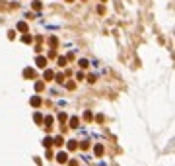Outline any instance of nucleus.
Masks as SVG:
<instances>
[{
    "mask_svg": "<svg viewBox=\"0 0 175 166\" xmlns=\"http://www.w3.org/2000/svg\"><path fill=\"white\" fill-rule=\"evenodd\" d=\"M80 66H82V68H86V66H88V61H86V59H82V61H80Z\"/></svg>",
    "mask_w": 175,
    "mask_h": 166,
    "instance_id": "4be33fe9",
    "label": "nucleus"
},
{
    "mask_svg": "<svg viewBox=\"0 0 175 166\" xmlns=\"http://www.w3.org/2000/svg\"><path fill=\"white\" fill-rule=\"evenodd\" d=\"M43 88H45V82H41V80H39V82H35V90H37V92H41Z\"/></svg>",
    "mask_w": 175,
    "mask_h": 166,
    "instance_id": "4468645a",
    "label": "nucleus"
},
{
    "mask_svg": "<svg viewBox=\"0 0 175 166\" xmlns=\"http://www.w3.org/2000/svg\"><path fill=\"white\" fill-rule=\"evenodd\" d=\"M35 65L41 66V68H45V65H47V59H45V57H37V59H35Z\"/></svg>",
    "mask_w": 175,
    "mask_h": 166,
    "instance_id": "f03ea898",
    "label": "nucleus"
},
{
    "mask_svg": "<svg viewBox=\"0 0 175 166\" xmlns=\"http://www.w3.org/2000/svg\"><path fill=\"white\" fill-rule=\"evenodd\" d=\"M49 43H51V47H56V43H58V39H56V37H51V39H49Z\"/></svg>",
    "mask_w": 175,
    "mask_h": 166,
    "instance_id": "a211bd4d",
    "label": "nucleus"
},
{
    "mask_svg": "<svg viewBox=\"0 0 175 166\" xmlns=\"http://www.w3.org/2000/svg\"><path fill=\"white\" fill-rule=\"evenodd\" d=\"M58 65H60V66L66 65V57H58Z\"/></svg>",
    "mask_w": 175,
    "mask_h": 166,
    "instance_id": "6ab92c4d",
    "label": "nucleus"
},
{
    "mask_svg": "<svg viewBox=\"0 0 175 166\" xmlns=\"http://www.w3.org/2000/svg\"><path fill=\"white\" fill-rule=\"evenodd\" d=\"M41 102H43V100L39 98V96H33V98H31V106H33V108H39Z\"/></svg>",
    "mask_w": 175,
    "mask_h": 166,
    "instance_id": "7ed1b4c3",
    "label": "nucleus"
},
{
    "mask_svg": "<svg viewBox=\"0 0 175 166\" xmlns=\"http://www.w3.org/2000/svg\"><path fill=\"white\" fill-rule=\"evenodd\" d=\"M43 145H45V147H51V145H53V139H51V137H47V139L43 141Z\"/></svg>",
    "mask_w": 175,
    "mask_h": 166,
    "instance_id": "f3484780",
    "label": "nucleus"
},
{
    "mask_svg": "<svg viewBox=\"0 0 175 166\" xmlns=\"http://www.w3.org/2000/svg\"><path fill=\"white\" fill-rule=\"evenodd\" d=\"M43 78H45V80H51V78H55V72H53V70H45Z\"/></svg>",
    "mask_w": 175,
    "mask_h": 166,
    "instance_id": "9b49d317",
    "label": "nucleus"
},
{
    "mask_svg": "<svg viewBox=\"0 0 175 166\" xmlns=\"http://www.w3.org/2000/svg\"><path fill=\"white\" fill-rule=\"evenodd\" d=\"M66 119H68V115H66V113H58V121H60V123L66 121Z\"/></svg>",
    "mask_w": 175,
    "mask_h": 166,
    "instance_id": "dca6fc26",
    "label": "nucleus"
},
{
    "mask_svg": "<svg viewBox=\"0 0 175 166\" xmlns=\"http://www.w3.org/2000/svg\"><path fill=\"white\" fill-rule=\"evenodd\" d=\"M56 160H58L60 164H64L66 160H68V156H66V153H58V155H56Z\"/></svg>",
    "mask_w": 175,
    "mask_h": 166,
    "instance_id": "423d86ee",
    "label": "nucleus"
},
{
    "mask_svg": "<svg viewBox=\"0 0 175 166\" xmlns=\"http://www.w3.org/2000/svg\"><path fill=\"white\" fill-rule=\"evenodd\" d=\"M23 43H31V35H23Z\"/></svg>",
    "mask_w": 175,
    "mask_h": 166,
    "instance_id": "aec40b11",
    "label": "nucleus"
},
{
    "mask_svg": "<svg viewBox=\"0 0 175 166\" xmlns=\"http://www.w3.org/2000/svg\"><path fill=\"white\" fill-rule=\"evenodd\" d=\"M43 123H45V129H47V131L53 129V127H51V125H53V117H51V115H47V117L43 119Z\"/></svg>",
    "mask_w": 175,
    "mask_h": 166,
    "instance_id": "f257e3e1",
    "label": "nucleus"
},
{
    "mask_svg": "<svg viewBox=\"0 0 175 166\" xmlns=\"http://www.w3.org/2000/svg\"><path fill=\"white\" fill-rule=\"evenodd\" d=\"M66 2H74V0H66Z\"/></svg>",
    "mask_w": 175,
    "mask_h": 166,
    "instance_id": "393cba45",
    "label": "nucleus"
},
{
    "mask_svg": "<svg viewBox=\"0 0 175 166\" xmlns=\"http://www.w3.org/2000/svg\"><path fill=\"white\" fill-rule=\"evenodd\" d=\"M56 82H64V74H56Z\"/></svg>",
    "mask_w": 175,
    "mask_h": 166,
    "instance_id": "412c9836",
    "label": "nucleus"
},
{
    "mask_svg": "<svg viewBox=\"0 0 175 166\" xmlns=\"http://www.w3.org/2000/svg\"><path fill=\"white\" fill-rule=\"evenodd\" d=\"M84 119H86V121H91V119H93L91 111H86V113H84Z\"/></svg>",
    "mask_w": 175,
    "mask_h": 166,
    "instance_id": "2eb2a0df",
    "label": "nucleus"
},
{
    "mask_svg": "<svg viewBox=\"0 0 175 166\" xmlns=\"http://www.w3.org/2000/svg\"><path fill=\"white\" fill-rule=\"evenodd\" d=\"M16 27H18V31H27V23H25V22H20Z\"/></svg>",
    "mask_w": 175,
    "mask_h": 166,
    "instance_id": "9d476101",
    "label": "nucleus"
},
{
    "mask_svg": "<svg viewBox=\"0 0 175 166\" xmlns=\"http://www.w3.org/2000/svg\"><path fill=\"white\" fill-rule=\"evenodd\" d=\"M103 151H105V149H103V145H95V147H93V153H95V156H101V155H103Z\"/></svg>",
    "mask_w": 175,
    "mask_h": 166,
    "instance_id": "20e7f679",
    "label": "nucleus"
},
{
    "mask_svg": "<svg viewBox=\"0 0 175 166\" xmlns=\"http://www.w3.org/2000/svg\"><path fill=\"white\" fill-rule=\"evenodd\" d=\"M31 6H33V10H35V12H39V10H41V8H43V4H41V0H35V2H33Z\"/></svg>",
    "mask_w": 175,
    "mask_h": 166,
    "instance_id": "1a4fd4ad",
    "label": "nucleus"
},
{
    "mask_svg": "<svg viewBox=\"0 0 175 166\" xmlns=\"http://www.w3.org/2000/svg\"><path fill=\"white\" fill-rule=\"evenodd\" d=\"M78 147H80V149H84V151H86L88 147H89V143H86V141H84V143H82V145H78Z\"/></svg>",
    "mask_w": 175,
    "mask_h": 166,
    "instance_id": "5701e85b",
    "label": "nucleus"
},
{
    "mask_svg": "<svg viewBox=\"0 0 175 166\" xmlns=\"http://www.w3.org/2000/svg\"><path fill=\"white\" fill-rule=\"evenodd\" d=\"M33 121L35 123H43V115H41V113H35V115H33Z\"/></svg>",
    "mask_w": 175,
    "mask_h": 166,
    "instance_id": "ddd939ff",
    "label": "nucleus"
},
{
    "mask_svg": "<svg viewBox=\"0 0 175 166\" xmlns=\"http://www.w3.org/2000/svg\"><path fill=\"white\" fill-rule=\"evenodd\" d=\"M62 143H64V139H62L60 135H58V137H55V139H53V145H56V147H62Z\"/></svg>",
    "mask_w": 175,
    "mask_h": 166,
    "instance_id": "6e6552de",
    "label": "nucleus"
},
{
    "mask_svg": "<svg viewBox=\"0 0 175 166\" xmlns=\"http://www.w3.org/2000/svg\"><path fill=\"white\" fill-rule=\"evenodd\" d=\"M68 123H70V127H72V129H76L78 125H80V119H78V117H70Z\"/></svg>",
    "mask_w": 175,
    "mask_h": 166,
    "instance_id": "0eeeda50",
    "label": "nucleus"
},
{
    "mask_svg": "<svg viewBox=\"0 0 175 166\" xmlns=\"http://www.w3.org/2000/svg\"><path fill=\"white\" fill-rule=\"evenodd\" d=\"M76 149H78L76 141H68V151H76Z\"/></svg>",
    "mask_w": 175,
    "mask_h": 166,
    "instance_id": "f8f14e48",
    "label": "nucleus"
},
{
    "mask_svg": "<svg viewBox=\"0 0 175 166\" xmlns=\"http://www.w3.org/2000/svg\"><path fill=\"white\" fill-rule=\"evenodd\" d=\"M68 166H78V160H70V162H68Z\"/></svg>",
    "mask_w": 175,
    "mask_h": 166,
    "instance_id": "b1692460",
    "label": "nucleus"
},
{
    "mask_svg": "<svg viewBox=\"0 0 175 166\" xmlns=\"http://www.w3.org/2000/svg\"><path fill=\"white\" fill-rule=\"evenodd\" d=\"M23 76L25 78H35V70H33V68H25V70H23Z\"/></svg>",
    "mask_w": 175,
    "mask_h": 166,
    "instance_id": "39448f33",
    "label": "nucleus"
}]
</instances>
